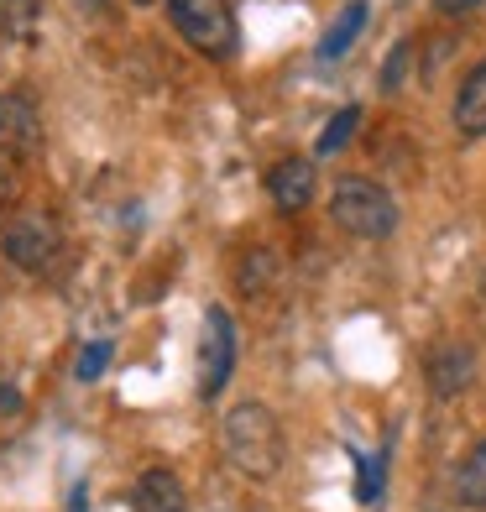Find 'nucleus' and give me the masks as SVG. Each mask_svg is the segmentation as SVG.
Here are the masks:
<instances>
[{
  "mask_svg": "<svg viewBox=\"0 0 486 512\" xmlns=\"http://www.w3.org/2000/svg\"><path fill=\"white\" fill-rule=\"evenodd\" d=\"M330 220L345 230V236H361V241H387L398 230V199H392L382 183L372 178H335V194H330Z\"/></svg>",
  "mask_w": 486,
  "mask_h": 512,
  "instance_id": "2",
  "label": "nucleus"
},
{
  "mask_svg": "<svg viewBox=\"0 0 486 512\" xmlns=\"http://www.w3.org/2000/svg\"><path fill=\"white\" fill-rule=\"evenodd\" d=\"M225 460L236 465L246 481H272L283 471V424L267 403H236L220 424Z\"/></svg>",
  "mask_w": 486,
  "mask_h": 512,
  "instance_id": "1",
  "label": "nucleus"
},
{
  "mask_svg": "<svg viewBox=\"0 0 486 512\" xmlns=\"http://www.w3.org/2000/svg\"><path fill=\"white\" fill-rule=\"evenodd\" d=\"M366 16H372V6H366V0H351V6H345L335 21H330V32L319 37V63H340L345 53H351V42L366 32Z\"/></svg>",
  "mask_w": 486,
  "mask_h": 512,
  "instance_id": "11",
  "label": "nucleus"
},
{
  "mask_svg": "<svg viewBox=\"0 0 486 512\" xmlns=\"http://www.w3.org/2000/svg\"><path fill=\"white\" fill-rule=\"evenodd\" d=\"M241 267H246V272H241V288H246V293H262V288L272 283V267H277V256H272V251H251Z\"/></svg>",
  "mask_w": 486,
  "mask_h": 512,
  "instance_id": "15",
  "label": "nucleus"
},
{
  "mask_svg": "<svg viewBox=\"0 0 486 512\" xmlns=\"http://www.w3.org/2000/svg\"><path fill=\"white\" fill-rule=\"evenodd\" d=\"M455 502L460 507H486V439L455 465Z\"/></svg>",
  "mask_w": 486,
  "mask_h": 512,
  "instance_id": "12",
  "label": "nucleus"
},
{
  "mask_svg": "<svg viewBox=\"0 0 486 512\" xmlns=\"http://www.w3.org/2000/svg\"><path fill=\"white\" fill-rule=\"evenodd\" d=\"M356 126H361V105H345V110H335L330 121H324V131H319L314 152H319V157H335V152H340V147L356 136Z\"/></svg>",
  "mask_w": 486,
  "mask_h": 512,
  "instance_id": "13",
  "label": "nucleus"
},
{
  "mask_svg": "<svg viewBox=\"0 0 486 512\" xmlns=\"http://www.w3.org/2000/svg\"><path fill=\"white\" fill-rule=\"evenodd\" d=\"M0 251H6V262L21 267V272H48L58 262V225L48 215H21L6 225V236H0Z\"/></svg>",
  "mask_w": 486,
  "mask_h": 512,
  "instance_id": "5",
  "label": "nucleus"
},
{
  "mask_svg": "<svg viewBox=\"0 0 486 512\" xmlns=\"http://www.w3.org/2000/svg\"><path fill=\"white\" fill-rule=\"evenodd\" d=\"M42 147V121L27 95H6L0 100V152L6 157H32Z\"/></svg>",
  "mask_w": 486,
  "mask_h": 512,
  "instance_id": "7",
  "label": "nucleus"
},
{
  "mask_svg": "<svg viewBox=\"0 0 486 512\" xmlns=\"http://www.w3.org/2000/svg\"><path fill=\"white\" fill-rule=\"evenodd\" d=\"M11 194H16V157L0 152V204H6Z\"/></svg>",
  "mask_w": 486,
  "mask_h": 512,
  "instance_id": "18",
  "label": "nucleus"
},
{
  "mask_svg": "<svg viewBox=\"0 0 486 512\" xmlns=\"http://www.w3.org/2000/svg\"><path fill=\"white\" fill-rule=\"evenodd\" d=\"M471 377H476L471 345H439V351H429V387L439 398H460L471 387Z\"/></svg>",
  "mask_w": 486,
  "mask_h": 512,
  "instance_id": "9",
  "label": "nucleus"
},
{
  "mask_svg": "<svg viewBox=\"0 0 486 512\" xmlns=\"http://www.w3.org/2000/svg\"><path fill=\"white\" fill-rule=\"evenodd\" d=\"M105 366H110V340H89L84 351H79V366H74V377H79V382H95Z\"/></svg>",
  "mask_w": 486,
  "mask_h": 512,
  "instance_id": "16",
  "label": "nucleus"
},
{
  "mask_svg": "<svg viewBox=\"0 0 486 512\" xmlns=\"http://www.w3.org/2000/svg\"><path fill=\"white\" fill-rule=\"evenodd\" d=\"M434 6L445 11V16H460V11H471V6H481V0H434Z\"/></svg>",
  "mask_w": 486,
  "mask_h": 512,
  "instance_id": "19",
  "label": "nucleus"
},
{
  "mask_svg": "<svg viewBox=\"0 0 486 512\" xmlns=\"http://www.w3.org/2000/svg\"><path fill=\"white\" fill-rule=\"evenodd\" d=\"M168 21L204 58L236 53V11H230V0H168Z\"/></svg>",
  "mask_w": 486,
  "mask_h": 512,
  "instance_id": "3",
  "label": "nucleus"
},
{
  "mask_svg": "<svg viewBox=\"0 0 486 512\" xmlns=\"http://www.w3.org/2000/svg\"><path fill=\"white\" fill-rule=\"evenodd\" d=\"M455 131L466 136V142H481L486 136V58L466 74V84H460L455 95Z\"/></svg>",
  "mask_w": 486,
  "mask_h": 512,
  "instance_id": "10",
  "label": "nucleus"
},
{
  "mask_svg": "<svg viewBox=\"0 0 486 512\" xmlns=\"http://www.w3.org/2000/svg\"><path fill=\"white\" fill-rule=\"evenodd\" d=\"M314 162L309 157H283V162H272V173H267V194L272 204L283 209V215H298V209H309L314 199Z\"/></svg>",
  "mask_w": 486,
  "mask_h": 512,
  "instance_id": "6",
  "label": "nucleus"
},
{
  "mask_svg": "<svg viewBox=\"0 0 486 512\" xmlns=\"http://www.w3.org/2000/svg\"><path fill=\"white\" fill-rule=\"evenodd\" d=\"M131 507L136 512H189V492H183V481L168 471V465H152V471L136 476Z\"/></svg>",
  "mask_w": 486,
  "mask_h": 512,
  "instance_id": "8",
  "label": "nucleus"
},
{
  "mask_svg": "<svg viewBox=\"0 0 486 512\" xmlns=\"http://www.w3.org/2000/svg\"><path fill=\"white\" fill-rule=\"evenodd\" d=\"M403 68H408V42H398V48H392V58H387V68H382V89H398Z\"/></svg>",
  "mask_w": 486,
  "mask_h": 512,
  "instance_id": "17",
  "label": "nucleus"
},
{
  "mask_svg": "<svg viewBox=\"0 0 486 512\" xmlns=\"http://www.w3.org/2000/svg\"><path fill=\"white\" fill-rule=\"evenodd\" d=\"M356 502H366V507H372L377 497H382V471H387V455H377V460H361L356 455Z\"/></svg>",
  "mask_w": 486,
  "mask_h": 512,
  "instance_id": "14",
  "label": "nucleus"
},
{
  "mask_svg": "<svg viewBox=\"0 0 486 512\" xmlns=\"http://www.w3.org/2000/svg\"><path fill=\"white\" fill-rule=\"evenodd\" d=\"M230 371H236V319L230 309L210 304L199 330V398H220Z\"/></svg>",
  "mask_w": 486,
  "mask_h": 512,
  "instance_id": "4",
  "label": "nucleus"
}]
</instances>
